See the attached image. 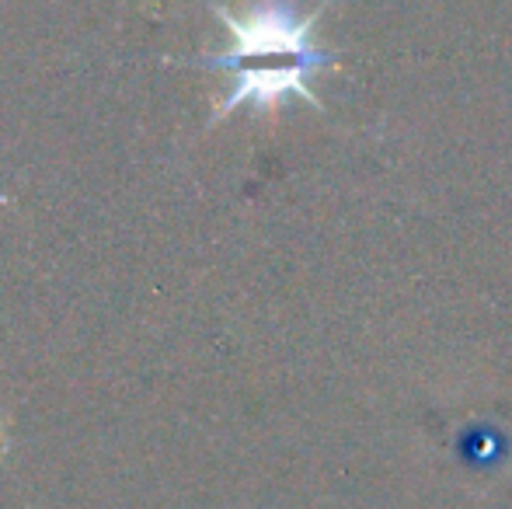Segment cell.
<instances>
[{
  "label": "cell",
  "instance_id": "obj_1",
  "mask_svg": "<svg viewBox=\"0 0 512 509\" xmlns=\"http://www.w3.org/2000/svg\"><path fill=\"white\" fill-rule=\"evenodd\" d=\"M213 14L227 25L230 49L192 60V67L230 74V91L213 109V123L241 105L258 112L279 109L286 98H304L317 105L310 77L331 67V56L314 46V21L321 11L300 18L290 0H262L244 18L216 4Z\"/></svg>",
  "mask_w": 512,
  "mask_h": 509
}]
</instances>
